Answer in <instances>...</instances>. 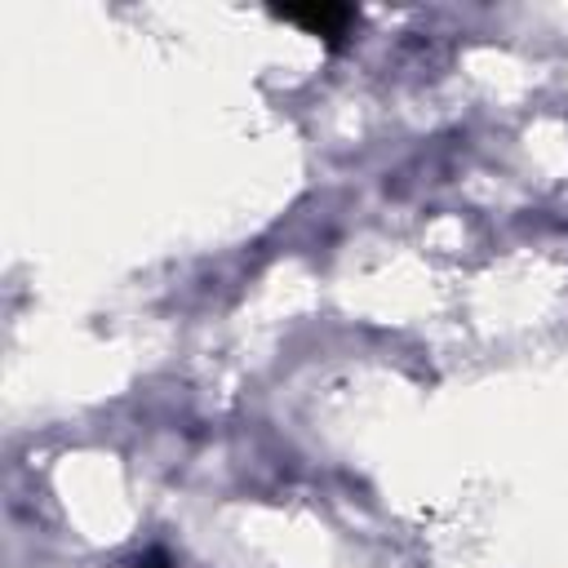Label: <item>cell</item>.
Returning <instances> with one entry per match:
<instances>
[{"label": "cell", "instance_id": "1", "mask_svg": "<svg viewBox=\"0 0 568 568\" xmlns=\"http://www.w3.org/2000/svg\"><path fill=\"white\" fill-rule=\"evenodd\" d=\"M275 18L302 27L306 36H320L324 44H342L355 27V9L351 4H311V9H275Z\"/></svg>", "mask_w": 568, "mask_h": 568}, {"label": "cell", "instance_id": "2", "mask_svg": "<svg viewBox=\"0 0 568 568\" xmlns=\"http://www.w3.org/2000/svg\"><path fill=\"white\" fill-rule=\"evenodd\" d=\"M138 568H169V555H164V550H146V555L138 559Z\"/></svg>", "mask_w": 568, "mask_h": 568}]
</instances>
